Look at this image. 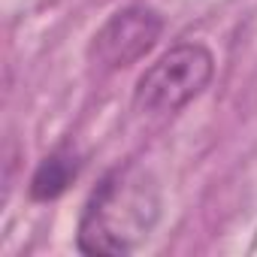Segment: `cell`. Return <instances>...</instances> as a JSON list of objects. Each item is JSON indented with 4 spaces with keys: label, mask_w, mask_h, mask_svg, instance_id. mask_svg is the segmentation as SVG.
<instances>
[{
    "label": "cell",
    "mask_w": 257,
    "mask_h": 257,
    "mask_svg": "<svg viewBox=\"0 0 257 257\" xmlns=\"http://www.w3.org/2000/svg\"><path fill=\"white\" fill-rule=\"evenodd\" d=\"M164 19L149 7H127L106 19V25L91 37L88 61L100 70H127L143 61L161 40Z\"/></svg>",
    "instance_id": "cell-3"
},
{
    "label": "cell",
    "mask_w": 257,
    "mask_h": 257,
    "mask_svg": "<svg viewBox=\"0 0 257 257\" xmlns=\"http://www.w3.org/2000/svg\"><path fill=\"white\" fill-rule=\"evenodd\" d=\"M215 76V55L203 43H179L164 52L137 82L134 109L143 115H173L197 100Z\"/></svg>",
    "instance_id": "cell-2"
},
{
    "label": "cell",
    "mask_w": 257,
    "mask_h": 257,
    "mask_svg": "<svg viewBox=\"0 0 257 257\" xmlns=\"http://www.w3.org/2000/svg\"><path fill=\"white\" fill-rule=\"evenodd\" d=\"M82 170V161L73 149H55L52 155H46L40 161V167L34 170L31 176V197L37 203H49V200H58L79 176Z\"/></svg>",
    "instance_id": "cell-4"
},
{
    "label": "cell",
    "mask_w": 257,
    "mask_h": 257,
    "mask_svg": "<svg viewBox=\"0 0 257 257\" xmlns=\"http://www.w3.org/2000/svg\"><path fill=\"white\" fill-rule=\"evenodd\" d=\"M161 218V188L140 164L109 170L85 200L76 245L91 257L134 254Z\"/></svg>",
    "instance_id": "cell-1"
}]
</instances>
